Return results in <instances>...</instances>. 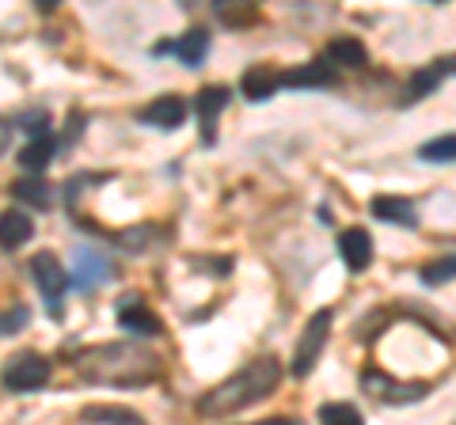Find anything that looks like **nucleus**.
Returning a JSON list of instances; mask_svg holds the SVG:
<instances>
[{
    "instance_id": "nucleus-9",
    "label": "nucleus",
    "mask_w": 456,
    "mask_h": 425,
    "mask_svg": "<svg viewBox=\"0 0 456 425\" xmlns=\"http://www.w3.org/2000/svg\"><path fill=\"white\" fill-rule=\"evenodd\" d=\"M228 88H221V84H209V88L198 92L194 99V110H198V122H202V140L206 145H213V137H217V115L228 107Z\"/></svg>"
},
{
    "instance_id": "nucleus-27",
    "label": "nucleus",
    "mask_w": 456,
    "mask_h": 425,
    "mask_svg": "<svg viewBox=\"0 0 456 425\" xmlns=\"http://www.w3.org/2000/svg\"><path fill=\"white\" fill-rule=\"evenodd\" d=\"M156 236V229H130V232H118V244L126 247V251H149L145 244Z\"/></svg>"
},
{
    "instance_id": "nucleus-1",
    "label": "nucleus",
    "mask_w": 456,
    "mask_h": 425,
    "mask_svg": "<svg viewBox=\"0 0 456 425\" xmlns=\"http://www.w3.org/2000/svg\"><path fill=\"white\" fill-rule=\"evenodd\" d=\"M80 376L92 384H110V388H145L160 376L164 361L156 353L118 342V346H95L88 353H80Z\"/></svg>"
},
{
    "instance_id": "nucleus-30",
    "label": "nucleus",
    "mask_w": 456,
    "mask_h": 425,
    "mask_svg": "<svg viewBox=\"0 0 456 425\" xmlns=\"http://www.w3.org/2000/svg\"><path fill=\"white\" fill-rule=\"evenodd\" d=\"M441 68H445V73H456V58H445V61H441Z\"/></svg>"
},
{
    "instance_id": "nucleus-13",
    "label": "nucleus",
    "mask_w": 456,
    "mask_h": 425,
    "mask_svg": "<svg viewBox=\"0 0 456 425\" xmlns=\"http://www.w3.org/2000/svg\"><path fill=\"white\" fill-rule=\"evenodd\" d=\"M373 217L388 221V224H399V229H419V209L407 202V197H392V194H380L369 202Z\"/></svg>"
},
{
    "instance_id": "nucleus-29",
    "label": "nucleus",
    "mask_w": 456,
    "mask_h": 425,
    "mask_svg": "<svg viewBox=\"0 0 456 425\" xmlns=\"http://www.w3.org/2000/svg\"><path fill=\"white\" fill-rule=\"evenodd\" d=\"M259 425H301L297 418H270V421H259Z\"/></svg>"
},
{
    "instance_id": "nucleus-18",
    "label": "nucleus",
    "mask_w": 456,
    "mask_h": 425,
    "mask_svg": "<svg viewBox=\"0 0 456 425\" xmlns=\"http://www.w3.org/2000/svg\"><path fill=\"white\" fill-rule=\"evenodd\" d=\"M441 76H445V68H441V61H434L430 68H422V73H415V80L407 84V92H403V99H399V107H407V103H419V99H426L430 95L437 84H441Z\"/></svg>"
},
{
    "instance_id": "nucleus-25",
    "label": "nucleus",
    "mask_w": 456,
    "mask_h": 425,
    "mask_svg": "<svg viewBox=\"0 0 456 425\" xmlns=\"http://www.w3.org/2000/svg\"><path fill=\"white\" fill-rule=\"evenodd\" d=\"M12 125L27 130V133H31V140L50 137V115H46V110H23V115H16V122H12Z\"/></svg>"
},
{
    "instance_id": "nucleus-7",
    "label": "nucleus",
    "mask_w": 456,
    "mask_h": 425,
    "mask_svg": "<svg viewBox=\"0 0 456 425\" xmlns=\"http://www.w3.org/2000/svg\"><path fill=\"white\" fill-rule=\"evenodd\" d=\"M73 285L77 293H92L95 285H103V281L110 277V262H107V254L103 251H95V247H77L73 251Z\"/></svg>"
},
{
    "instance_id": "nucleus-20",
    "label": "nucleus",
    "mask_w": 456,
    "mask_h": 425,
    "mask_svg": "<svg viewBox=\"0 0 456 425\" xmlns=\"http://www.w3.org/2000/svg\"><path fill=\"white\" fill-rule=\"evenodd\" d=\"M80 418L92 421V425H145L134 410H126V406H88Z\"/></svg>"
},
{
    "instance_id": "nucleus-22",
    "label": "nucleus",
    "mask_w": 456,
    "mask_h": 425,
    "mask_svg": "<svg viewBox=\"0 0 456 425\" xmlns=\"http://www.w3.org/2000/svg\"><path fill=\"white\" fill-rule=\"evenodd\" d=\"M419 160L422 164H456V133H445V137H434L419 145Z\"/></svg>"
},
{
    "instance_id": "nucleus-6",
    "label": "nucleus",
    "mask_w": 456,
    "mask_h": 425,
    "mask_svg": "<svg viewBox=\"0 0 456 425\" xmlns=\"http://www.w3.org/2000/svg\"><path fill=\"white\" fill-rule=\"evenodd\" d=\"M50 380V361L42 353H16L4 365V388L8 391H38Z\"/></svg>"
},
{
    "instance_id": "nucleus-5",
    "label": "nucleus",
    "mask_w": 456,
    "mask_h": 425,
    "mask_svg": "<svg viewBox=\"0 0 456 425\" xmlns=\"http://www.w3.org/2000/svg\"><path fill=\"white\" fill-rule=\"evenodd\" d=\"M362 388L369 395H377L380 403H388V406L419 403V399L430 395V384H399V380H392L388 373H380V368H365V373H362Z\"/></svg>"
},
{
    "instance_id": "nucleus-28",
    "label": "nucleus",
    "mask_w": 456,
    "mask_h": 425,
    "mask_svg": "<svg viewBox=\"0 0 456 425\" xmlns=\"http://www.w3.org/2000/svg\"><path fill=\"white\" fill-rule=\"evenodd\" d=\"M217 16L224 23H248V20L259 16V8H255V4H248V8H224V4H217Z\"/></svg>"
},
{
    "instance_id": "nucleus-12",
    "label": "nucleus",
    "mask_w": 456,
    "mask_h": 425,
    "mask_svg": "<svg viewBox=\"0 0 456 425\" xmlns=\"http://www.w3.org/2000/svg\"><path fill=\"white\" fill-rule=\"evenodd\" d=\"M338 254L350 270H369V262H373V236L365 229H346L338 236Z\"/></svg>"
},
{
    "instance_id": "nucleus-16",
    "label": "nucleus",
    "mask_w": 456,
    "mask_h": 425,
    "mask_svg": "<svg viewBox=\"0 0 456 425\" xmlns=\"http://www.w3.org/2000/svg\"><path fill=\"white\" fill-rule=\"evenodd\" d=\"M31 236H35V224H31V217H27V212L8 209L4 217H0V244H4V251L23 247Z\"/></svg>"
},
{
    "instance_id": "nucleus-2",
    "label": "nucleus",
    "mask_w": 456,
    "mask_h": 425,
    "mask_svg": "<svg viewBox=\"0 0 456 425\" xmlns=\"http://www.w3.org/2000/svg\"><path fill=\"white\" fill-rule=\"evenodd\" d=\"M278 380H281V361L266 353V357L251 361V365L240 368V373L221 380L217 388H209L202 399H198V414L202 418H224V414H232V410H244L255 399H263V395L274 391Z\"/></svg>"
},
{
    "instance_id": "nucleus-8",
    "label": "nucleus",
    "mask_w": 456,
    "mask_h": 425,
    "mask_svg": "<svg viewBox=\"0 0 456 425\" xmlns=\"http://www.w3.org/2000/svg\"><path fill=\"white\" fill-rule=\"evenodd\" d=\"M118 327L126 334H137V338H156L164 331L160 319H156L152 311L141 304V296H122V301H118Z\"/></svg>"
},
{
    "instance_id": "nucleus-14",
    "label": "nucleus",
    "mask_w": 456,
    "mask_h": 425,
    "mask_svg": "<svg viewBox=\"0 0 456 425\" xmlns=\"http://www.w3.org/2000/svg\"><path fill=\"white\" fill-rule=\"evenodd\" d=\"M278 88H281V73L274 65H255L240 76V92H244L251 103H263V99H270Z\"/></svg>"
},
{
    "instance_id": "nucleus-11",
    "label": "nucleus",
    "mask_w": 456,
    "mask_h": 425,
    "mask_svg": "<svg viewBox=\"0 0 456 425\" xmlns=\"http://www.w3.org/2000/svg\"><path fill=\"white\" fill-rule=\"evenodd\" d=\"M331 84H338V68L327 58L281 73V88H331Z\"/></svg>"
},
{
    "instance_id": "nucleus-17",
    "label": "nucleus",
    "mask_w": 456,
    "mask_h": 425,
    "mask_svg": "<svg viewBox=\"0 0 456 425\" xmlns=\"http://www.w3.org/2000/svg\"><path fill=\"white\" fill-rule=\"evenodd\" d=\"M206 50H209V35L202 31V27H194V31H187V35L175 42V58L187 65V68H198V65H202Z\"/></svg>"
},
{
    "instance_id": "nucleus-26",
    "label": "nucleus",
    "mask_w": 456,
    "mask_h": 425,
    "mask_svg": "<svg viewBox=\"0 0 456 425\" xmlns=\"http://www.w3.org/2000/svg\"><path fill=\"white\" fill-rule=\"evenodd\" d=\"M27 323H31V311H27L23 304H12V308L4 311V338H12L16 331H23Z\"/></svg>"
},
{
    "instance_id": "nucleus-24",
    "label": "nucleus",
    "mask_w": 456,
    "mask_h": 425,
    "mask_svg": "<svg viewBox=\"0 0 456 425\" xmlns=\"http://www.w3.org/2000/svg\"><path fill=\"white\" fill-rule=\"evenodd\" d=\"M320 425H365V421L350 403H327L320 406Z\"/></svg>"
},
{
    "instance_id": "nucleus-21",
    "label": "nucleus",
    "mask_w": 456,
    "mask_h": 425,
    "mask_svg": "<svg viewBox=\"0 0 456 425\" xmlns=\"http://www.w3.org/2000/svg\"><path fill=\"white\" fill-rule=\"evenodd\" d=\"M12 194H16L20 202L35 205V209H46L53 202V190L42 179H16V182H12Z\"/></svg>"
},
{
    "instance_id": "nucleus-23",
    "label": "nucleus",
    "mask_w": 456,
    "mask_h": 425,
    "mask_svg": "<svg viewBox=\"0 0 456 425\" xmlns=\"http://www.w3.org/2000/svg\"><path fill=\"white\" fill-rule=\"evenodd\" d=\"M419 277H422V285H445V281L456 277V254H441V259L426 262Z\"/></svg>"
},
{
    "instance_id": "nucleus-10",
    "label": "nucleus",
    "mask_w": 456,
    "mask_h": 425,
    "mask_svg": "<svg viewBox=\"0 0 456 425\" xmlns=\"http://www.w3.org/2000/svg\"><path fill=\"white\" fill-rule=\"evenodd\" d=\"M137 118L152 125V130H179V125L187 122V103H183L179 95H160V99H152Z\"/></svg>"
},
{
    "instance_id": "nucleus-4",
    "label": "nucleus",
    "mask_w": 456,
    "mask_h": 425,
    "mask_svg": "<svg viewBox=\"0 0 456 425\" xmlns=\"http://www.w3.org/2000/svg\"><path fill=\"white\" fill-rule=\"evenodd\" d=\"M327 331H331V311L320 308L316 316H312L305 323V331H301V342H297V353H293V376L297 380H305L312 373V365L320 361V353H323V342H327Z\"/></svg>"
},
{
    "instance_id": "nucleus-3",
    "label": "nucleus",
    "mask_w": 456,
    "mask_h": 425,
    "mask_svg": "<svg viewBox=\"0 0 456 425\" xmlns=\"http://www.w3.org/2000/svg\"><path fill=\"white\" fill-rule=\"evenodd\" d=\"M31 277H35L38 293L46 296L50 316H53V319H65V304H61V296H65V289H69V285H73V277H69V274L61 270V262H57L50 251H38L35 259H31Z\"/></svg>"
},
{
    "instance_id": "nucleus-19",
    "label": "nucleus",
    "mask_w": 456,
    "mask_h": 425,
    "mask_svg": "<svg viewBox=\"0 0 456 425\" xmlns=\"http://www.w3.org/2000/svg\"><path fill=\"white\" fill-rule=\"evenodd\" d=\"M53 152H57L53 137H38V140H31V145H23L20 164L27 167V172H46L50 160H53Z\"/></svg>"
},
{
    "instance_id": "nucleus-15",
    "label": "nucleus",
    "mask_w": 456,
    "mask_h": 425,
    "mask_svg": "<svg viewBox=\"0 0 456 425\" xmlns=\"http://www.w3.org/2000/svg\"><path fill=\"white\" fill-rule=\"evenodd\" d=\"M327 61H331L335 68L338 65H346V68H365L369 65V53L358 38H350V35H338L327 42Z\"/></svg>"
}]
</instances>
